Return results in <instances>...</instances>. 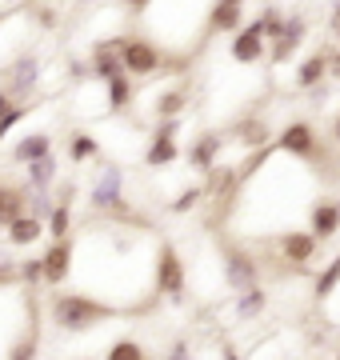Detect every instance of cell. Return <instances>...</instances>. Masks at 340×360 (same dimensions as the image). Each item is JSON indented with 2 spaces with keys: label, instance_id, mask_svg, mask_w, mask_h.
<instances>
[{
  "label": "cell",
  "instance_id": "obj_1",
  "mask_svg": "<svg viewBox=\"0 0 340 360\" xmlns=\"http://www.w3.org/2000/svg\"><path fill=\"white\" fill-rule=\"evenodd\" d=\"M112 316H117V312L108 309V304H100V300H92V296H84V292H56L53 300H48V321H53L60 333H89V328L112 321Z\"/></svg>",
  "mask_w": 340,
  "mask_h": 360
},
{
  "label": "cell",
  "instance_id": "obj_2",
  "mask_svg": "<svg viewBox=\"0 0 340 360\" xmlns=\"http://www.w3.org/2000/svg\"><path fill=\"white\" fill-rule=\"evenodd\" d=\"M152 288L164 300H181L184 288H188V269H184V257L176 252L172 240H160L157 245V260H152Z\"/></svg>",
  "mask_w": 340,
  "mask_h": 360
},
{
  "label": "cell",
  "instance_id": "obj_3",
  "mask_svg": "<svg viewBox=\"0 0 340 360\" xmlns=\"http://www.w3.org/2000/svg\"><path fill=\"white\" fill-rule=\"evenodd\" d=\"M40 84V56L37 52H16L13 60L0 65V92L25 104Z\"/></svg>",
  "mask_w": 340,
  "mask_h": 360
},
{
  "label": "cell",
  "instance_id": "obj_4",
  "mask_svg": "<svg viewBox=\"0 0 340 360\" xmlns=\"http://www.w3.org/2000/svg\"><path fill=\"white\" fill-rule=\"evenodd\" d=\"M120 65H124V77L148 80L164 68V49H157L148 37H120Z\"/></svg>",
  "mask_w": 340,
  "mask_h": 360
},
{
  "label": "cell",
  "instance_id": "obj_5",
  "mask_svg": "<svg viewBox=\"0 0 340 360\" xmlns=\"http://www.w3.org/2000/svg\"><path fill=\"white\" fill-rule=\"evenodd\" d=\"M320 148L325 144H320V136H316V129L308 120H288L280 129V136H276V153L292 156V160H316Z\"/></svg>",
  "mask_w": 340,
  "mask_h": 360
},
{
  "label": "cell",
  "instance_id": "obj_6",
  "mask_svg": "<svg viewBox=\"0 0 340 360\" xmlns=\"http://www.w3.org/2000/svg\"><path fill=\"white\" fill-rule=\"evenodd\" d=\"M221 272H224V284H228L233 292H244L252 284H261V264H256V257H252L249 248H240V245L224 248Z\"/></svg>",
  "mask_w": 340,
  "mask_h": 360
},
{
  "label": "cell",
  "instance_id": "obj_7",
  "mask_svg": "<svg viewBox=\"0 0 340 360\" xmlns=\"http://www.w3.org/2000/svg\"><path fill=\"white\" fill-rule=\"evenodd\" d=\"M176 132H181V120H160L152 141L144 148V165L148 168H169L181 160V144H176Z\"/></svg>",
  "mask_w": 340,
  "mask_h": 360
},
{
  "label": "cell",
  "instance_id": "obj_8",
  "mask_svg": "<svg viewBox=\"0 0 340 360\" xmlns=\"http://www.w3.org/2000/svg\"><path fill=\"white\" fill-rule=\"evenodd\" d=\"M228 56H233L236 65H261L264 56H268V40L261 32V20H249V25L236 28L233 44H228Z\"/></svg>",
  "mask_w": 340,
  "mask_h": 360
},
{
  "label": "cell",
  "instance_id": "obj_9",
  "mask_svg": "<svg viewBox=\"0 0 340 360\" xmlns=\"http://www.w3.org/2000/svg\"><path fill=\"white\" fill-rule=\"evenodd\" d=\"M276 248H280V257L292 264V269H308L320 252V240H316L308 229H288L276 236Z\"/></svg>",
  "mask_w": 340,
  "mask_h": 360
},
{
  "label": "cell",
  "instance_id": "obj_10",
  "mask_svg": "<svg viewBox=\"0 0 340 360\" xmlns=\"http://www.w3.org/2000/svg\"><path fill=\"white\" fill-rule=\"evenodd\" d=\"M72 276V236L68 240H53L40 257V281L48 288H60V284Z\"/></svg>",
  "mask_w": 340,
  "mask_h": 360
},
{
  "label": "cell",
  "instance_id": "obj_11",
  "mask_svg": "<svg viewBox=\"0 0 340 360\" xmlns=\"http://www.w3.org/2000/svg\"><path fill=\"white\" fill-rule=\"evenodd\" d=\"M304 32H308L304 13L285 16V32H280V40H273V44H268V65H285L288 56H296V49L304 44Z\"/></svg>",
  "mask_w": 340,
  "mask_h": 360
},
{
  "label": "cell",
  "instance_id": "obj_12",
  "mask_svg": "<svg viewBox=\"0 0 340 360\" xmlns=\"http://www.w3.org/2000/svg\"><path fill=\"white\" fill-rule=\"evenodd\" d=\"M89 77H92V80H100V84H108L112 77H124V65H120V37L100 40V44L92 49Z\"/></svg>",
  "mask_w": 340,
  "mask_h": 360
},
{
  "label": "cell",
  "instance_id": "obj_13",
  "mask_svg": "<svg viewBox=\"0 0 340 360\" xmlns=\"http://www.w3.org/2000/svg\"><path fill=\"white\" fill-rule=\"evenodd\" d=\"M221 153H224V136L221 132H200L197 141H192V148H188V165L197 168V172H204L209 176L212 168H216V160H221Z\"/></svg>",
  "mask_w": 340,
  "mask_h": 360
},
{
  "label": "cell",
  "instance_id": "obj_14",
  "mask_svg": "<svg viewBox=\"0 0 340 360\" xmlns=\"http://www.w3.org/2000/svg\"><path fill=\"white\" fill-rule=\"evenodd\" d=\"M308 232H313L316 240L325 245L340 232V200H316L308 208Z\"/></svg>",
  "mask_w": 340,
  "mask_h": 360
},
{
  "label": "cell",
  "instance_id": "obj_15",
  "mask_svg": "<svg viewBox=\"0 0 340 360\" xmlns=\"http://www.w3.org/2000/svg\"><path fill=\"white\" fill-rule=\"evenodd\" d=\"M240 25H244V8H240V4L212 0L209 16H204V37H216V32H236Z\"/></svg>",
  "mask_w": 340,
  "mask_h": 360
},
{
  "label": "cell",
  "instance_id": "obj_16",
  "mask_svg": "<svg viewBox=\"0 0 340 360\" xmlns=\"http://www.w3.org/2000/svg\"><path fill=\"white\" fill-rule=\"evenodd\" d=\"M4 240L8 248H32L37 240H44V220L40 217H16L13 224H4Z\"/></svg>",
  "mask_w": 340,
  "mask_h": 360
},
{
  "label": "cell",
  "instance_id": "obj_17",
  "mask_svg": "<svg viewBox=\"0 0 340 360\" xmlns=\"http://www.w3.org/2000/svg\"><path fill=\"white\" fill-rule=\"evenodd\" d=\"M25 176H28V184L25 188H32V193H53L56 188V156L48 153V156H40V160H32V165H25Z\"/></svg>",
  "mask_w": 340,
  "mask_h": 360
},
{
  "label": "cell",
  "instance_id": "obj_18",
  "mask_svg": "<svg viewBox=\"0 0 340 360\" xmlns=\"http://www.w3.org/2000/svg\"><path fill=\"white\" fill-rule=\"evenodd\" d=\"M233 312H236V321H256V316H264V312H268V292H264L261 284H252V288H244V292H236Z\"/></svg>",
  "mask_w": 340,
  "mask_h": 360
},
{
  "label": "cell",
  "instance_id": "obj_19",
  "mask_svg": "<svg viewBox=\"0 0 340 360\" xmlns=\"http://www.w3.org/2000/svg\"><path fill=\"white\" fill-rule=\"evenodd\" d=\"M233 136L244 144L249 153H256V148H268V141H273V132H268V124H264L261 116H244V120L233 129Z\"/></svg>",
  "mask_w": 340,
  "mask_h": 360
},
{
  "label": "cell",
  "instance_id": "obj_20",
  "mask_svg": "<svg viewBox=\"0 0 340 360\" xmlns=\"http://www.w3.org/2000/svg\"><path fill=\"white\" fill-rule=\"evenodd\" d=\"M53 153V136L48 132H28L25 141H16L13 148V165H32V160H40V156Z\"/></svg>",
  "mask_w": 340,
  "mask_h": 360
},
{
  "label": "cell",
  "instance_id": "obj_21",
  "mask_svg": "<svg viewBox=\"0 0 340 360\" xmlns=\"http://www.w3.org/2000/svg\"><path fill=\"white\" fill-rule=\"evenodd\" d=\"M25 212H28V193L25 188H16V184H0V229L13 224L16 217H25Z\"/></svg>",
  "mask_w": 340,
  "mask_h": 360
},
{
  "label": "cell",
  "instance_id": "obj_22",
  "mask_svg": "<svg viewBox=\"0 0 340 360\" xmlns=\"http://www.w3.org/2000/svg\"><path fill=\"white\" fill-rule=\"evenodd\" d=\"M328 80V52H313L308 60H301L296 68V89H316V84H325Z\"/></svg>",
  "mask_w": 340,
  "mask_h": 360
},
{
  "label": "cell",
  "instance_id": "obj_23",
  "mask_svg": "<svg viewBox=\"0 0 340 360\" xmlns=\"http://www.w3.org/2000/svg\"><path fill=\"white\" fill-rule=\"evenodd\" d=\"M132 96H136V89H132V77H112L105 84V104L108 112H129Z\"/></svg>",
  "mask_w": 340,
  "mask_h": 360
},
{
  "label": "cell",
  "instance_id": "obj_24",
  "mask_svg": "<svg viewBox=\"0 0 340 360\" xmlns=\"http://www.w3.org/2000/svg\"><path fill=\"white\" fill-rule=\"evenodd\" d=\"M336 288H340V252L332 260H328L325 269L316 272V281H313V296L316 300H332L336 296Z\"/></svg>",
  "mask_w": 340,
  "mask_h": 360
},
{
  "label": "cell",
  "instance_id": "obj_25",
  "mask_svg": "<svg viewBox=\"0 0 340 360\" xmlns=\"http://www.w3.org/2000/svg\"><path fill=\"white\" fill-rule=\"evenodd\" d=\"M96 156H100V141H96L92 132H72V136H68V160H72V165H89Z\"/></svg>",
  "mask_w": 340,
  "mask_h": 360
},
{
  "label": "cell",
  "instance_id": "obj_26",
  "mask_svg": "<svg viewBox=\"0 0 340 360\" xmlns=\"http://www.w3.org/2000/svg\"><path fill=\"white\" fill-rule=\"evenodd\" d=\"M72 208L68 205H53V212H48V217H44V236H53V240H68V236H72Z\"/></svg>",
  "mask_w": 340,
  "mask_h": 360
},
{
  "label": "cell",
  "instance_id": "obj_27",
  "mask_svg": "<svg viewBox=\"0 0 340 360\" xmlns=\"http://www.w3.org/2000/svg\"><path fill=\"white\" fill-rule=\"evenodd\" d=\"M184 108H188V92H184V89H169V92H160L157 104H152V112H157L160 120H181Z\"/></svg>",
  "mask_w": 340,
  "mask_h": 360
},
{
  "label": "cell",
  "instance_id": "obj_28",
  "mask_svg": "<svg viewBox=\"0 0 340 360\" xmlns=\"http://www.w3.org/2000/svg\"><path fill=\"white\" fill-rule=\"evenodd\" d=\"M105 360H148V352H144V345L140 340H112L108 345V352H105Z\"/></svg>",
  "mask_w": 340,
  "mask_h": 360
},
{
  "label": "cell",
  "instance_id": "obj_29",
  "mask_svg": "<svg viewBox=\"0 0 340 360\" xmlns=\"http://www.w3.org/2000/svg\"><path fill=\"white\" fill-rule=\"evenodd\" d=\"M200 200H204V184H192V188H184V193L176 196V200H172L169 212H172V217H184V212H192V208H197Z\"/></svg>",
  "mask_w": 340,
  "mask_h": 360
},
{
  "label": "cell",
  "instance_id": "obj_30",
  "mask_svg": "<svg viewBox=\"0 0 340 360\" xmlns=\"http://www.w3.org/2000/svg\"><path fill=\"white\" fill-rule=\"evenodd\" d=\"M261 32H264V40H268V44H273V40H280V32H285V13H280V8H264Z\"/></svg>",
  "mask_w": 340,
  "mask_h": 360
},
{
  "label": "cell",
  "instance_id": "obj_31",
  "mask_svg": "<svg viewBox=\"0 0 340 360\" xmlns=\"http://www.w3.org/2000/svg\"><path fill=\"white\" fill-rule=\"evenodd\" d=\"M25 116H28V104H16L13 112H8L4 120H0V141H4V136H8V132H13L16 124H20V120H25Z\"/></svg>",
  "mask_w": 340,
  "mask_h": 360
},
{
  "label": "cell",
  "instance_id": "obj_32",
  "mask_svg": "<svg viewBox=\"0 0 340 360\" xmlns=\"http://www.w3.org/2000/svg\"><path fill=\"white\" fill-rule=\"evenodd\" d=\"M164 360H192V345H188V340H172Z\"/></svg>",
  "mask_w": 340,
  "mask_h": 360
},
{
  "label": "cell",
  "instance_id": "obj_33",
  "mask_svg": "<svg viewBox=\"0 0 340 360\" xmlns=\"http://www.w3.org/2000/svg\"><path fill=\"white\" fill-rule=\"evenodd\" d=\"M120 4H124V8H129L132 16H144L148 8H152V0H120Z\"/></svg>",
  "mask_w": 340,
  "mask_h": 360
},
{
  "label": "cell",
  "instance_id": "obj_34",
  "mask_svg": "<svg viewBox=\"0 0 340 360\" xmlns=\"http://www.w3.org/2000/svg\"><path fill=\"white\" fill-rule=\"evenodd\" d=\"M328 32L336 37V44H340V0L332 4V13H328Z\"/></svg>",
  "mask_w": 340,
  "mask_h": 360
},
{
  "label": "cell",
  "instance_id": "obj_35",
  "mask_svg": "<svg viewBox=\"0 0 340 360\" xmlns=\"http://www.w3.org/2000/svg\"><path fill=\"white\" fill-rule=\"evenodd\" d=\"M16 104H20V101H13V96H4V92H0V120H4V116L13 112Z\"/></svg>",
  "mask_w": 340,
  "mask_h": 360
},
{
  "label": "cell",
  "instance_id": "obj_36",
  "mask_svg": "<svg viewBox=\"0 0 340 360\" xmlns=\"http://www.w3.org/2000/svg\"><path fill=\"white\" fill-rule=\"evenodd\" d=\"M328 77H340V52H328Z\"/></svg>",
  "mask_w": 340,
  "mask_h": 360
},
{
  "label": "cell",
  "instance_id": "obj_37",
  "mask_svg": "<svg viewBox=\"0 0 340 360\" xmlns=\"http://www.w3.org/2000/svg\"><path fill=\"white\" fill-rule=\"evenodd\" d=\"M221 360H240V352H236L233 345H224V348H221Z\"/></svg>",
  "mask_w": 340,
  "mask_h": 360
},
{
  "label": "cell",
  "instance_id": "obj_38",
  "mask_svg": "<svg viewBox=\"0 0 340 360\" xmlns=\"http://www.w3.org/2000/svg\"><path fill=\"white\" fill-rule=\"evenodd\" d=\"M332 141L340 144V116H336V124H332Z\"/></svg>",
  "mask_w": 340,
  "mask_h": 360
},
{
  "label": "cell",
  "instance_id": "obj_39",
  "mask_svg": "<svg viewBox=\"0 0 340 360\" xmlns=\"http://www.w3.org/2000/svg\"><path fill=\"white\" fill-rule=\"evenodd\" d=\"M224 4H240V8H244V0H224Z\"/></svg>",
  "mask_w": 340,
  "mask_h": 360
},
{
  "label": "cell",
  "instance_id": "obj_40",
  "mask_svg": "<svg viewBox=\"0 0 340 360\" xmlns=\"http://www.w3.org/2000/svg\"><path fill=\"white\" fill-rule=\"evenodd\" d=\"M336 360H340V348H336Z\"/></svg>",
  "mask_w": 340,
  "mask_h": 360
}]
</instances>
